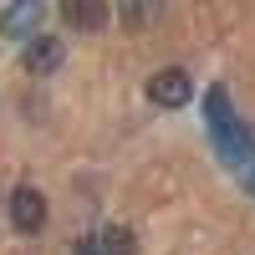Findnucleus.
Listing matches in <instances>:
<instances>
[{
  "label": "nucleus",
  "instance_id": "6",
  "mask_svg": "<svg viewBox=\"0 0 255 255\" xmlns=\"http://www.w3.org/2000/svg\"><path fill=\"white\" fill-rule=\"evenodd\" d=\"M36 20H41V5H36V0H20V5L0 10V31H5V36H26Z\"/></svg>",
  "mask_w": 255,
  "mask_h": 255
},
{
  "label": "nucleus",
  "instance_id": "5",
  "mask_svg": "<svg viewBox=\"0 0 255 255\" xmlns=\"http://www.w3.org/2000/svg\"><path fill=\"white\" fill-rule=\"evenodd\" d=\"M61 15H67V26H77V31H102L113 20V10L108 5H92V0H77V5H67Z\"/></svg>",
  "mask_w": 255,
  "mask_h": 255
},
{
  "label": "nucleus",
  "instance_id": "1",
  "mask_svg": "<svg viewBox=\"0 0 255 255\" xmlns=\"http://www.w3.org/2000/svg\"><path fill=\"white\" fill-rule=\"evenodd\" d=\"M148 97H153L158 108H184V102L194 97V77L184 67H163V72L148 77Z\"/></svg>",
  "mask_w": 255,
  "mask_h": 255
},
{
  "label": "nucleus",
  "instance_id": "7",
  "mask_svg": "<svg viewBox=\"0 0 255 255\" xmlns=\"http://www.w3.org/2000/svg\"><path fill=\"white\" fill-rule=\"evenodd\" d=\"M92 255H138V240H133V230H123V225H108L97 235Z\"/></svg>",
  "mask_w": 255,
  "mask_h": 255
},
{
  "label": "nucleus",
  "instance_id": "4",
  "mask_svg": "<svg viewBox=\"0 0 255 255\" xmlns=\"http://www.w3.org/2000/svg\"><path fill=\"white\" fill-rule=\"evenodd\" d=\"M61 56H67L61 36H31V46H26V72H31V77H51V72L61 67Z\"/></svg>",
  "mask_w": 255,
  "mask_h": 255
},
{
  "label": "nucleus",
  "instance_id": "3",
  "mask_svg": "<svg viewBox=\"0 0 255 255\" xmlns=\"http://www.w3.org/2000/svg\"><path fill=\"white\" fill-rule=\"evenodd\" d=\"M209 138H215V148H220V158L225 163H250V133L240 128V118H230V123H220V128H209Z\"/></svg>",
  "mask_w": 255,
  "mask_h": 255
},
{
  "label": "nucleus",
  "instance_id": "9",
  "mask_svg": "<svg viewBox=\"0 0 255 255\" xmlns=\"http://www.w3.org/2000/svg\"><path fill=\"white\" fill-rule=\"evenodd\" d=\"M250 194H255V168H250Z\"/></svg>",
  "mask_w": 255,
  "mask_h": 255
},
{
  "label": "nucleus",
  "instance_id": "8",
  "mask_svg": "<svg viewBox=\"0 0 255 255\" xmlns=\"http://www.w3.org/2000/svg\"><path fill=\"white\" fill-rule=\"evenodd\" d=\"M123 20H128V26H143L148 10H143V5H128V10H123Z\"/></svg>",
  "mask_w": 255,
  "mask_h": 255
},
{
  "label": "nucleus",
  "instance_id": "2",
  "mask_svg": "<svg viewBox=\"0 0 255 255\" xmlns=\"http://www.w3.org/2000/svg\"><path fill=\"white\" fill-rule=\"evenodd\" d=\"M10 225H15V235H36V230L46 225V194L31 189V184H20L10 194Z\"/></svg>",
  "mask_w": 255,
  "mask_h": 255
}]
</instances>
